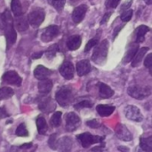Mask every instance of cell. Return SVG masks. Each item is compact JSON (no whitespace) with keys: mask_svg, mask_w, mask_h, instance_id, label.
<instances>
[{"mask_svg":"<svg viewBox=\"0 0 152 152\" xmlns=\"http://www.w3.org/2000/svg\"><path fill=\"white\" fill-rule=\"evenodd\" d=\"M0 28L4 30V35L6 38L7 49H9L17 39V34L13 26V20L8 10H5L0 15Z\"/></svg>","mask_w":152,"mask_h":152,"instance_id":"1","label":"cell"},{"mask_svg":"<svg viewBox=\"0 0 152 152\" xmlns=\"http://www.w3.org/2000/svg\"><path fill=\"white\" fill-rule=\"evenodd\" d=\"M56 102L61 107H66L71 103L74 99V93L70 86H64L61 87L55 94Z\"/></svg>","mask_w":152,"mask_h":152,"instance_id":"2","label":"cell"},{"mask_svg":"<svg viewBox=\"0 0 152 152\" xmlns=\"http://www.w3.org/2000/svg\"><path fill=\"white\" fill-rule=\"evenodd\" d=\"M108 49H109V41L105 39L95 48L92 56L93 61L98 65H103L107 61Z\"/></svg>","mask_w":152,"mask_h":152,"instance_id":"3","label":"cell"},{"mask_svg":"<svg viewBox=\"0 0 152 152\" xmlns=\"http://www.w3.org/2000/svg\"><path fill=\"white\" fill-rule=\"evenodd\" d=\"M77 141L80 142V144L83 146V148H89L93 144L96 143H102L104 140V137L98 136V135H93L90 133H83L81 134L77 135Z\"/></svg>","mask_w":152,"mask_h":152,"instance_id":"4","label":"cell"},{"mask_svg":"<svg viewBox=\"0 0 152 152\" xmlns=\"http://www.w3.org/2000/svg\"><path fill=\"white\" fill-rule=\"evenodd\" d=\"M45 10L42 8H37V9L33 10L28 15V24H30L34 28H37L42 24V22L45 20Z\"/></svg>","mask_w":152,"mask_h":152,"instance_id":"5","label":"cell"},{"mask_svg":"<svg viewBox=\"0 0 152 152\" xmlns=\"http://www.w3.org/2000/svg\"><path fill=\"white\" fill-rule=\"evenodd\" d=\"M127 93L130 96L137 100H143L151 94V88L139 86H132L128 87Z\"/></svg>","mask_w":152,"mask_h":152,"instance_id":"6","label":"cell"},{"mask_svg":"<svg viewBox=\"0 0 152 152\" xmlns=\"http://www.w3.org/2000/svg\"><path fill=\"white\" fill-rule=\"evenodd\" d=\"M65 120H66V130L68 132H74L79 127L81 124V119L79 116L74 112L68 113L66 115Z\"/></svg>","mask_w":152,"mask_h":152,"instance_id":"7","label":"cell"},{"mask_svg":"<svg viewBox=\"0 0 152 152\" xmlns=\"http://www.w3.org/2000/svg\"><path fill=\"white\" fill-rule=\"evenodd\" d=\"M125 115L128 119L135 122H142L143 120V115L142 114L140 109L134 105H128L126 107Z\"/></svg>","mask_w":152,"mask_h":152,"instance_id":"8","label":"cell"},{"mask_svg":"<svg viewBox=\"0 0 152 152\" xmlns=\"http://www.w3.org/2000/svg\"><path fill=\"white\" fill-rule=\"evenodd\" d=\"M60 33V28L56 25H51L45 28L41 34V40L45 43H48L53 40Z\"/></svg>","mask_w":152,"mask_h":152,"instance_id":"9","label":"cell"},{"mask_svg":"<svg viewBox=\"0 0 152 152\" xmlns=\"http://www.w3.org/2000/svg\"><path fill=\"white\" fill-rule=\"evenodd\" d=\"M2 79L4 82L10 84V85L16 86H20L22 83V78L14 70H10V71L5 72L2 77Z\"/></svg>","mask_w":152,"mask_h":152,"instance_id":"10","label":"cell"},{"mask_svg":"<svg viewBox=\"0 0 152 152\" xmlns=\"http://www.w3.org/2000/svg\"><path fill=\"white\" fill-rule=\"evenodd\" d=\"M115 133L118 138L124 142H131L133 140V135L128 128L124 124H118L115 128Z\"/></svg>","mask_w":152,"mask_h":152,"instance_id":"11","label":"cell"},{"mask_svg":"<svg viewBox=\"0 0 152 152\" xmlns=\"http://www.w3.org/2000/svg\"><path fill=\"white\" fill-rule=\"evenodd\" d=\"M74 72L75 69L71 61H66L62 63V65L60 68V73L61 75L67 80H70L74 77Z\"/></svg>","mask_w":152,"mask_h":152,"instance_id":"12","label":"cell"},{"mask_svg":"<svg viewBox=\"0 0 152 152\" xmlns=\"http://www.w3.org/2000/svg\"><path fill=\"white\" fill-rule=\"evenodd\" d=\"M87 12V5L86 4H81L77 6L72 12V20L76 24L80 23L83 19L86 16V13Z\"/></svg>","mask_w":152,"mask_h":152,"instance_id":"13","label":"cell"},{"mask_svg":"<svg viewBox=\"0 0 152 152\" xmlns=\"http://www.w3.org/2000/svg\"><path fill=\"white\" fill-rule=\"evenodd\" d=\"M73 142L70 137L64 136L57 142V149L60 152H70Z\"/></svg>","mask_w":152,"mask_h":152,"instance_id":"14","label":"cell"},{"mask_svg":"<svg viewBox=\"0 0 152 152\" xmlns=\"http://www.w3.org/2000/svg\"><path fill=\"white\" fill-rule=\"evenodd\" d=\"M91 70V64L87 60H82L77 63V72L79 77L87 75Z\"/></svg>","mask_w":152,"mask_h":152,"instance_id":"15","label":"cell"},{"mask_svg":"<svg viewBox=\"0 0 152 152\" xmlns=\"http://www.w3.org/2000/svg\"><path fill=\"white\" fill-rule=\"evenodd\" d=\"M51 74H52V71L49 69H47V68H45V66H42V65H38L34 70V76L38 80L45 79Z\"/></svg>","mask_w":152,"mask_h":152,"instance_id":"16","label":"cell"},{"mask_svg":"<svg viewBox=\"0 0 152 152\" xmlns=\"http://www.w3.org/2000/svg\"><path fill=\"white\" fill-rule=\"evenodd\" d=\"M139 48V43H133L130 45V46L128 47L124 58H123V62L124 63H127L129 61H131L134 58V56L135 55V53H137Z\"/></svg>","mask_w":152,"mask_h":152,"instance_id":"17","label":"cell"},{"mask_svg":"<svg viewBox=\"0 0 152 152\" xmlns=\"http://www.w3.org/2000/svg\"><path fill=\"white\" fill-rule=\"evenodd\" d=\"M14 25L15 28L19 30V31H25L28 28V18L20 15V16H16L15 20H14Z\"/></svg>","mask_w":152,"mask_h":152,"instance_id":"18","label":"cell"},{"mask_svg":"<svg viewBox=\"0 0 152 152\" xmlns=\"http://www.w3.org/2000/svg\"><path fill=\"white\" fill-rule=\"evenodd\" d=\"M38 87V91L40 94H47L51 92L52 88H53V82L50 79H43L40 80V82L37 85Z\"/></svg>","mask_w":152,"mask_h":152,"instance_id":"19","label":"cell"},{"mask_svg":"<svg viewBox=\"0 0 152 152\" xmlns=\"http://www.w3.org/2000/svg\"><path fill=\"white\" fill-rule=\"evenodd\" d=\"M99 94L100 96L103 99H108L113 96L114 91L106 84L104 83H99Z\"/></svg>","mask_w":152,"mask_h":152,"instance_id":"20","label":"cell"},{"mask_svg":"<svg viewBox=\"0 0 152 152\" xmlns=\"http://www.w3.org/2000/svg\"><path fill=\"white\" fill-rule=\"evenodd\" d=\"M82 43V39L79 36H72L69 38V40L67 41V46L69 48V50L70 51H75L77 49H78L81 45Z\"/></svg>","mask_w":152,"mask_h":152,"instance_id":"21","label":"cell"},{"mask_svg":"<svg viewBox=\"0 0 152 152\" xmlns=\"http://www.w3.org/2000/svg\"><path fill=\"white\" fill-rule=\"evenodd\" d=\"M115 107L114 106H110V105H102L100 104L96 107V110L97 113L101 116V117H109L110 116L114 110H115Z\"/></svg>","mask_w":152,"mask_h":152,"instance_id":"22","label":"cell"},{"mask_svg":"<svg viewBox=\"0 0 152 152\" xmlns=\"http://www.w3.org/2000/svg\"><path fill=\"white\" fill-rule=\"evenodd\" d=\"M148 50H149L148 47H142L139 51H137V53H135V55L134 56V58L132 60V67H134V68L137 67L142 61V59L144 58V55L148 52Z\"/></svg>","mask_w":152,"mask_h":152,"instance_id":"23","label":"cell"},{"mask_svg":"<svg viewBox=\"0 0 152 152\" xmlns=\"http://www.w3.org/2000/svg\"><path fill=\"white\" fill-rule=\"evenodd\" d=\"M150 31V28L146 25H141L135 29L136 43H142L144 41V36Z\"/></svg>","mask_w":152,"mask_h":152,"instance_id":"24","label":"cell"},{"mask_svg":"<svg viewBox=\"0 0 152 152\" xmlns=\"http://www.w3.org/2000/svg\"><path fill=\"white\" fill-rule=\"evenodd\" d=\"M37 132L39 134H45V133L48 130V126L46 123V120L45 119L44 117L39 116L37 118Z\"/></svg>","mask_w":152,"mask_h":152,"instance_id":"25","label":"cell"},{"mask_svg":"<svg viewBox=\"0 0 152 152\" xmlns=\"http://www.w3.org/2000/svg\"><path fill=\"white\" fill-rule=\"evenodd\" d=\"M140 147L145 152H151L152 150V139L151 136L148 138H141L140 140Z\"/></svg>","mask_w":152,"mask_h":152,"instance_id":"26","label":"cell"},{"mask_svg":"<svg viewBox=\"0 0 152 152\" xmlns=\"http://www.w3.org/2000/svg\"><path fill=\"white\" fill-rule=\"evenodd\" d=\"M11 8H12V12L15 16L22 15V6L19 0H12Z\"/></svg>","mask_w":152,"mask_h":152,"instance_id":"27","label":"cell"},{"mask_svg":"<svg viewBox=\"0 0 152 152\" xmlns=\"http://www.w3.org/2000/svg\"><path fill=\"white\" fill-rule=\"evenodd\" d=\"M61 115L62 113L61 111H57L55 112L50 120V124L53 127H59L61 124Z\"/></svg>","mask_w":152,"mask_h":152,"instance_id":"28","label":"cell"},{"mask_svg":"<svg viewBox=\"0 0 152 152\" xmlns=\"http://www.w3.org/2000/svg\"><path fill=\"white\" fill-rule=\"evenodd\" d=\"M13 94H14V92L10 87H2V88H0V101L9 99Z\"/></svg>","mask_w":152,"mask_h":152,"instance_id":"29","label":"cell"},{"mask_svg":"<svg viewBox=\"0 0 152 152\" xmlns=\"http://www.w3.org/2000/svg\"><path fill=\"white\" fill-rule=\"evenodd\" d=\"M52 104V100L51 98H46L45 100H43L39 105H38V108L42 110V111H52V109L50 108V105Z\"/></svg>","mask_w":152,"mask_h":152,"instance_id":"30","label":"cell"},{"mask_svg":"<svg viewBox=\"0 0 152 152\" xmlns=\"http://www.w3.org/2000/svg\"><path fill=\"white\" fill-rule=\"evenodd\" d=\"M15 134L17 136H20V137H26L28 135V132L27 130V127H26V125L24 123H21L16 129V132H15Z\"/></svg>","mask_w":152,"mask_h":152,"instance_id":"31","label":"cell"},{"mask_svg":"<svg viewBox=\"0 0 152 152\" xmlns=\"http://www.w3.org/2000/svg\"><path fill=\"white\" fill-rule=\"evenodd\" d=\"M133 13H134V12H133V10H131V9H127V10L124 11V12L121 13V15H120L121 20L124 21V22L129 21V20L132 19V17H133Z\"/></svg>","mask_w":152,"mask_h":152,"instance_id":"32","label":"cell"},{"mask_svg":"<svg viewBox=\"0 0 152 152\" xmlns=\"http://www.w3.org/2000/svg\"><path fill=\"white\" fill-rule=\"evenodd\" d=\"M48 2H49V4L53 5L54 8L59 12H61L62 10L63 6L65 4V0H48Z\"/></svg>","mask_w":152,"mask_h":152,"instance_id":"33","label":"cell"},{"mask_svg":"<svg viewBox=\"0 0 152 152\" xmlns=\"http://www.w3.org/2000/svg\"><path fill=\"white\" fill-rule=\"evenodd\" d=\"M48 145L52 150H57V134H53L52 135H50L48 140Z\"/></svg>","mask_w":152,"mask_h":152,"instance_id":"34","label":"cell"},{"mask_svg":"<svg viewBox=\"0 0 152 152\" xmlns=\"http://www.w3.org/2000/svg\"><path fill=\"white\" fill-rule=\"evenodd\" d=\"M98 42H99V36H97L96 37H94V38H93V39L89 40V41H88V43L86 44V47H85V53L89 52V51L94 47V46H95V45L98 44Z\"/></svg>","mask_w":152,"mask_h":152,"instance_id":"35","label":"cell"},{"mask_svg":"<svg viewBox=\"0 0 152 152\" xmlns=\"http://www.w3.org/2000/svg\"><path fill=\"white\" fill-rule=\"evenodd\" d=\"M57 51H58V46H57V45H53L50 46V47L47 49V51L45 52V55L47 56L48 59H52V58H53V57L55 56Z\"/></svg>","mask_w":152,"mask_h":152,"instance_id":"36","label":"cell"},{"mask_svg":"<svg viewBox=\"0 0 152 152\" xmlns=\"http://www.w3.org/2000/svg\"><path fill=\"white\" fill-rule=\"evenodd\" d=\"M74 107L76 110H81V109H85V108H92L93 103L90 101H82V102H78L77 104H76Z\"/></svg>","mask_w":152,"mask_h":152,"instance_id":"37","label":"cell"},{"mask_svg":"<svg viewBox=\"0 0 152 152\" xmlns=\"http://www.w3.org/2000/svg\"><path fill=\"white\" fill-rule=\"evenodd\" d=\"M86 125L89 126V127H91V128H99V127H101V123L98 121V120H96V119H91V120H88L87 122H86Z\"/></svg>","mask_w":152,"mask_h":152,"instance_id":"38","label":"cell"},{"mask_svg":"<svg viewBox=\"0 0 152 152\" xmlns=\"http://www.w3.org/2000/svg\"><path fill=\"white\" fill-rule=\"evenodd\" d=\"M120 3V0H108L106 2V6L108 8H116L118 4Z\"/></svg>","mask_w":152,"mask_h":152,"instance_id":"39","label":"cell"},{"mask_svg":"<svg viewBox=\"0 0 152 152\" xmlns=\"http://www.w3.org/2000/svg\"><path fill=\"white\" fill-rule=\"evenodd\" d=\"M151 64H152V53H150L147 57H146V59H145V61H144V66L146 67V68H148V69H151Z\"/></svg>","mask_w":152,"mask_h":152,"instance_id":"40","label":"cell"},{"mask_svg":"<svg viewBox=\"0 0 152 152\" xmlns=\"http://www.w3.org/2000/svg\"><path fill=\"white\" fill-rule=\"evenodd\" d=\"M91 152H109L108 151H106L104 149V143H102L101 146H97V147H94Z\"/></svg>","mask_w":152,"mask_h":152,"instance_id":"41","label":"cell"},{"mask_svg":"<svg viewBox=\"0 0 152 152\" xmlns=\"http://www.w3.org/2000/svg\"><path fill=\"white\" fill-rule=\"evenodd\" d=\"M9 116L10 115L7 113L4 107H1L0 108V118H8Z\"/></svg>","mask_w":152,"mask_h":152,"instance_id":"42","label":"cell"},{"mask_svg":"<svg viewBox=\"0 0 152 152\" xmlns=\"http://www.w3.org/2000/svg\"><path fill=\"white\" fill-rule=\"evenodd\" d=\"M110 15H111V12H108V13H106V14L103 16V18H102V21H101V25H102V24L106 23V22L109 20V19H110Z\"/></svg>","mask_w":152,"mask_h":152,"instance_id":"43","label":"cell"},{"mask_svg":"<svg viewBox=\"0 0 152 152\" xmlns=\"http://www.w3.org/2000/svg\"><path fill=\"white\" fill-rule=\"evenodd\" d=\"M31 147H32V143H31V142H29V143L22 144V145L20 147V149H21V150H28V149H30Z\"/></svg>","mask_w":152,"mask_h":152,"instance_id":"44","label":"cell"},{"mask_svg":"<svg viewBox=\"0 0 152 152\" xmlns=\"http://www.w3.org/2000/svg\"><path fill=\"white\" fill-rule=\"evenodd\" d=\"M43 55V52H39V53H36L32 55V59L36 60V59H39L41 56Z\"/></svg>","mask_w":152,"mask_h":152,"instance_id":"45","label":"cell"},{"mask_svg":"<svg viewBox=\"0 0 152 152\" xmlns=\"http://www.w3.org/2000/svg\"><path fill=\"white\" fill-rule=\"evenodd\" d=\"M118 149L119 151L121 152H130V150L127 147H126V146H119Z\"/></svg>","mask_w":152,"mask_h":152,"instance_id":"46","label":"cell"},{"mask_svg":"<svg viewBox=\"0 0 152 152\" xmlns=\"http://www.w3.org/2000/svg\"><path fill=\"white\" fill-rule=\"evenodd\" d=\"M124 27V25H122V26H118V28H117V29L114 31V37H113V39H115L116 38V37H117V35L118 34V32L122 29V28Z\"/></svg>","mask_w":152,"mask_h":152,"instance_id":"47","label":"cell"},{"mask_svg":"<svg viewBox=\"0 0 152 152\" xmlns=\"http://www.w3.org/2000/svg\"><path fill=\"white\" fill-rule=\"evenodd\" d=\"M131 4H132V1H130L129 3L127 2L126 4H124V5L122 6L121 10H122V11H125V9H126V10H127V9H128V7H129V6L131 5Z\"/></svg>","mask_w":152,"mask_h":152,"instance_id":"48","label":"cell"},{"mask_svg":"<svg viewBox=\"0 0 152 152\" xmlns=\"http://www.w3.org/2000/svg\"><path fill=\"white\" fill-rule=\"evenodd\" d=\"M144 2L146 3V4H148V5H151L152 4V1L151 0H144Z\"/></svg>","mask_w":152,"mask_h":152,"instance_id":"49","label":"cell"},{"mask_svg":"<svg viewBox=\"0 0 152 152\" xmlns=\"http://www.w3.org/2000/svg\"><path fill=\"white\" fill-rule=\"evenodd\" d=\"M70 1H71V2H73V3H75V2H77V0H70Z\"/></svg>","mask_w":152,"mask_h":152,"instance_id":"50","label":"cell"},{"mask_svg":"<svg viewBox=\"0 0 152 152\" xmlns=\"http://www.w3.org/2000/svg\"><path fill=\"white\" fill-rule=\"evenodd\" d=\"M0 142H1V139H0Z\"/></svg>","mask_w":152,"mask_h":152,"instance_id":"51","label":"cell"}]
</instances>
